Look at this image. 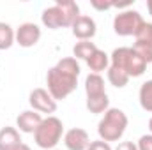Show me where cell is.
<instances>
[{
	"mask_svg": "<svg viewBox=\"0 0 152 150\" xmlns=\"http://www.w3.org/2000/svg\"><path fill=\"white\" fill-rule=\"evenodd\" d=\"M147 9H149V12H151V16H152V0L147 2Z\"/></svg>",
	"mask_w": 152,
	"mask_h": 150,
	"instance_id": "f1b7e54d",
	"label": "cell"
},
{
	"mask_svg": "<svg viewBox=\"0 0 152 150\" xmlns=\"http://www.w3.org/2000/svg\"><path fill=\"white\" fill-rule=\"evenodd\" d=\"M14 32L11 28V25L7 23H0V50H9L14 42Z\"/></svg>",
	"mask_w": 152,
	"mask_h": 150,
	"instance_id": "ffe728a7",
	"label": "cell"
},
{
	"mask_svg": "<svg viewBox=\"0 0 152 150\" xmlns=\"http://www.w3.org/2000/svg\"><path fill=\"white\" fill-rule=\"evenodd\" d=\"M62 131H64V125H62V122L57 117L42 118L41 125L37 127V131L34 133L36 143H37L41 149H53L60 141Z\"/></svg>",
	"mask_w": 152,
	"mask_h": 150,
	"instance_id": "277c9868",
	"label": "cell"
},
{
	"mask_svg": "<svg viewBox=\"0 0 152 150\" xmlns=\"http://www.w3.org/2000/svg\"><path fill=\"white\" fill-rule=\"evenodd\" d=\"M138 150H152V134H145L138 141Z\"/></svg>",
	"mask_w": 152,
	"mask_h": 150,
	"instance_id": "cb8c5ba5",
	"label": "cell"
},
{
	"mask_svg": "<svg viewBox=\"0 0 152 150\" xmlns=\"http://www.w3.org/2000/svg\"><path fill=\"white\" fill-rule=\"evenodd\" d=\"M97 48H96V44L94 42H90V41H80V42H76L75 48H73V53H75L76 58H81V60H85L87 62V58L96 51Z\"/></svg>",
	"mask_w": 152,
	"mask_h": 150,
	"instance_id": "e0dca14e",
	"label": "cell"
},
{
	"mask_svg": "<svg viewBox=\"0 0 152 150\" xmlns=\"http://www.w3.org/2000/svg\"><path fill=\"white\" fill-rule=\"evenodd\" d=\"M41 20H42V25H44V27H48V28H51V30H57V28L67 27L66 18L62 16V11L58 9V5L48 7V9L42 12Z\"/></svg>",
	"mask_w": 152,
	"mask_h": 150,
	"instance_id": "8fae6325",
	"label": "cell"
},
{
	"mask_svg": "<svg viewBox=\"0 0 152 150\" xmlns=\"http://www.w3.org/2000/svg\"><path fill=\"white\" fill-rule=\"evenodd\" d=\"M149 129H151V133H152V117H151V120H149Z\"/></svg>",
	"mask_w": 152,
	"mask_h": 150,
	"instance_id": "f546056e",
	"label": "cell"
},
{
	"mask_svg": "<svg viewBox=\"0 0 152 150\" xmlns=\"http://www.w3.org/2000/svg\"><path fill=\"white\" fill-rule=\"evenodd\" d=\"M41 39V28L36 23H23L16 30V42L21 48H32Z\"/></svg>",
	"mask_w": 152,
	"mask_h": 150,
	"instance_id": "52a82bcc",
	"label": "cell"
},
{
	"mask_svg": "<svg viewBox=\"0 0 152 150\" xmlns=\"http://www.w3.org/2000/svg\"><path fill=\"white\" fill-rule=\"evenodd\" d=\"M71 28H73L75 37H78L80 41H90L96 36V21L90 16H81L80 14Z\"/></svg>",
	"mask_w": 152,
	"mask_h": 150,
	"instance_id": "9c48e42d",
	"label": "cell"
},
{
	"mask_svg": "<svg viewBox=\"0 0 152 150\" xmlns=\"http://www.w3.org/2000/svg\"><path fill=\"white\" fill-rule=\"evenodd\" d=\"M64 143H66V147L69 150H87L92 141H90L88 133H87L85 129L75 127V129H69V131L66 133Z\"/></svg>",
	"mask_w": 152,
	"mask_h": 150,
	"instance_id": "ba28073f",
	"label": "cell"
},
{
	"mask_svg": "<svg viewBox=\"0 0 152 150\" xmlns=\"http://www.w3.org/2000/svg\"><path fill=\"white\" fill-rule=\"evenodd\" d=\"M41 122H42L41 113L34 111V110L20 113L18 118H16V125L20 127L21 133H36L37 127L41 125Z\"/></svg>",
	"mask_w": 152,
	"mask_h": 150,
	"instance_id": "30bf717a",
	"label": "cell"
},
{
	"mask_svg": "<svg viewBox=\"0 0 152 150\" xmlns=\"http://www.w3.org/2000/svg\"><path fill=\"white\" fill-rule=\"evenodd\" d=\"M20 145H21V138L14 127H4L0 131V150H14Z\"/></svg>",
	"mask_w": 152,
	"mask_h": 150,
	"instance_id": "7c38bea8",
	"label": "cell"
},
{
	"mask_svg": "<svg viewBox=\"0 0 152 150\" xmlns=\"http://www.w3.org/2000/svg\"><path fill=\"white\" fill-rule=\"evenodd\" d=\"M85 92H87V97H94V95H101V94H106L104 92V79L99 74H88L85 79Z\"/></svg>",
	"mask_w": 152,
	"mask_h": 150,
	"instance_id": "5bb4252c",
	"label": "cell"
},
{
	"mask_svg": "<svg viewBox=\"0 0 152 150\" xmlns=\"http://www.w3.org/2000/svg\"><path fill=\"white\" fill-rule=\"evenodd\" d=\"M87 66L90 67V71H94V74H99L101 71H104L108 67V55L101 50H96L87 58Z\"/></svg>",
	"mask_w": 152,
	"mask_h": 150,
	"instance_id": "9a60e30c",
	"label": "cell"
},
{
	"mask_svg": "<svg viewBox=\"0 0 152 150\" xmlns=\"http://www.w3.org/2000/svg\"><path fill=\"white\" fill-rule=\"evenodd\" d=\"M112 66L117 69H122L126 74L138 78L145 73L147 62L133 50V48H117L112 53Z\"/></svg>",
	"mask_w": 152,
	"mask_h": 150,
	"instance_id": "3957f363",
	"label": "cell"
},
{
	"mask_svg": "<svg viewBox=\"0 0 152 150\" xmlns=\"http://www.w3.org/2000/svg\"><path fill=\"white\" fill-rule=\"evenodd\" d=\"M136 42H147V44H152V23H145L140 27V30L136 32Z\"/></svg>",
	"mask_w": 152,
	"mask_h": 150,
	"instance_id": "44dd1931",
	"label": "cell"
},
{
	"mask_svg": "<svg viewBox=\"0 0 152 150\" xmlns=\"http://www.w3.org/2000/svg\"><path fill=\"white\" fill-rule=\"evenodd\" d=\"M28 103L34 108V111H37V113H55L57 111V101L44 88L32 90L30 97H28Z\"/></svg>",
	"mask_w": 152,
	"mask_h": 150,
	"instance_id": "8992f818",
	"label": "cell"
},
{
	"mask_svg": "<svg viewBox=\"0 0 152 150\" xmlns=\"http://www.w3.org/2000/svg\"><path fill=\"white\" fill-rule=\"evenodd\" d=\"M133 50H134L147 64L152 62V44H147V42H136Z\"/></svg>",
	"mask_w": 152,
	"mask_h": 150,
	"instance_id": "7402d4cb",
	"label": "cell"
},
{
	"mask_svg": "<svg viewBox=\"0 0 152 150\" xmlns=\"http://www.w3.org/2000/svg\"><path fill=\"white\" fill-rule=\"evenodd\" d=\"M87 150H112V147H110V143H106V141L99 140V141H92V143L88 145V149H87Z\"/></svg>",
	"mask_w": 152,
	"mask_h": 150,
	"instance_id": "d4e9b609",
	"label": "cell"
},
{
	"mask_svg": "<svg viewBox=\"0 0 152 150\" xmlns=\"http://www.w3.org/2000/svg\"><path fill=\"white\" fill-rule=\"evenodd\" d=\"M14 150H30V147H28V145H25V143H21L20 147H16Z\"/></svg>",
	"mask_w": 152,
	"mask_h": 150,
	"instance_id": "83f0119b",
	"label": "cell"
},
{
	"mask_svg": "<svg viewBox=\"0 0 152 150\" xmlns=\"http://www.w3.org/2000/svg\"><path fill=\"white\" fill-rule=\"evenodd\" d=\"M108 106H110V99L106 94H101V95H94V97H87V110L90 113H103L108 111Z\"/></svg>",
	"mask_w": 152,
	"mask_h": 150,
	"instance_id": "2e32d148",
	"label": "cell"
},
{
	"mask_svg": "<svg viewBox=\"0 0 152 150\" xmlns=\"http://www.w3.org/2000/svg\"><path fill=\"white\" fill-rule=\"evenodd\" d=\"M127 115L118 110V108H112L104 113L103 120L99 122V127H97V133L101 136L103 141H118L122 138V134L126 133V127H127Z\"/></svg>",
	"mask_w": 152,
	"mask_h": 150,
	"instance_id": "7a4b0ae2",
	"label": "cell"
},
{
	"mask_svg": "<svg viewBox=\"0 0 152 150\" xmlns=\"http://www.w3.org/2000/svg\"><path fill=\"white\" fill-rule=\"evenodd\" d=\"M143 25V18L138 11H124L118 12L113 20V30L117 36L127 37V36H136L140 27Z\"/></svg>",
	"mask_w": 152,
	"mask_h": 150,
	"instance_id": "5b68a950",
	"label": "cell"
},
{
	"mask_svg": "<svg viewBox=\"0 0 152 150\" xmlns=\"http://www.w3.org/2000/svg\"><path fill=\"white\" fill-rule=\"evenodd\" d=\"M78 76H80V66L75 57L60 58L55 67H51L46 76L48 92L55 101L66 99L69 94H73L78 87Z\"/></svg>",
	"mask_w": 152,
	"mask_h": 150,
	"instance_id": "6da1fadb",
	"label": "cell"
},
{
	"mask_svg": "<svg viewBox=\"0 0 152 150\" xmlns=\"http://www.w3.org/2000/svg\"><path fill=\"white\" fill-rule=\"evenodd\" d=\"M115 150H138V147L133 141H122V143H118V147Z\"/></svg>",
	"mask_w": 152,
	"mask_h": 150,
	"instance_id": "484cf974",
	"label": "cell"
},
{
	"mask_svg": "<svg viewBox=\"0 0 152 150\" xmlns=\"http://www.w3.org/2000/svg\"><path fill=\"white\" fill-rule=\"evenodd\" d=\"M90 5L96 11H108V9H112V0H92Z\"/></svg>",
	"mask_w": 152,
	"mask_h": 150,
	"instance_id": "603a6c76",
	"label": "cell"
},
{
	"mask_svg": "<svg viewBox=\"0 0 152 150\" xmlns=\"http://www.w3.org/2000/svg\"><path fill=\"white\" fill-rule=\"evenodd\" d=\"M129 5H133L131 0H122V2H118V0H112V7H117V9H126V7H129Z\"/></svg>",
	"mask_w": 152,
	"mask_h": 150,
	"instance_id": "4316f807",
	"label": "cell"
},
{
	"mask_svg": "<svg viewBox=\"0 0 152 150\" xmlns=\"http://www.w3.org/2000/svg\"><path fill=\"white\" fill-rule=\"evenodd\" d=\"M108 79H110V83L117 87V88H124L126 85H127V81H129V76L126 74L122 69H117V67H110L108 69Z\"/></svg>",
	"mask_w": 152,
	"mask_h": 150,
	"instance_id": "d6986e66",
	"label": "cell"
},
{
	"mask_svg": "<svg viewBox=\"0 0 152 150\" xmlns=\"http://www.w3.org/2000/svg\"><path fill=\"white\" fill-rule=\"evenodd\" d=\"M55 5H58V9L62 11V16L66 18L67 27H73V23L80 16V7L76 5V2H73V0H57Z\"/></svg>",
	"mask_w": 152,
	"mask_h": 150,
	"instance_id": "4fadbf2b",
	"label": "cell"
},
{
	"mask_svg": "<svg viewBox=\"0 0 152 150\" xmlns=\"http://www.w3.org/2000/svg\"><path fill=\"white\" fill-rule=\"evenodd\" d=\"M140 104L145 111L152 113V79L145 81L140 88Z\"/></svg>",
	"mask_w": 152,
	"mask_h": 150,
	"instance_id": "ac0fdd59",
	"label": "cell"
}]
</instances>
